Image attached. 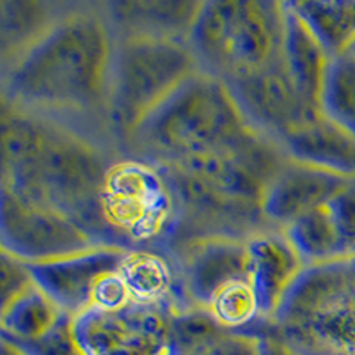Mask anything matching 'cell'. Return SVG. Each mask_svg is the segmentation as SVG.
<instances>
[{"label":"cell","mask_w":355,"mask_h":355,"mask_svg":"<svg viewBox=\"0 0 355 355\" xmlns=\"http://www.w3.org/2000/svg\"><path fill=\"white\" fill-rule=\"evenodd\" d=\"M116 33L103 4H66L25 52L2 66L4 101L71 125L98 121L109 132Z\"/></svg>","instance_id":"cell-1"},{"label":"cell","mask_w":355,"mask_h":355,"mask_svg":"<svg viewBox=\"0 0 355 355\" xmlns=\"http://www.w3.org/2000/svg\"><path fill=\"white\" fill-rule=\"evenodd\" d=\"M114 160L75 126L2 101V187L61 211L96 242L98 199Z\"/></svg>","instance_id":"cell-2"},{"label":"cell","mask_w":355,"mask_h":355,"mask_svg":"<svg viewBox=\"0 0 355 355\" xmlns=\"http://www.w3.org/2000/svg\"><path fill=\"white\" fill-rule=\"evenodd\" d=\"M226 84L194 73L133 133L135 157L174 164L231 150L258 135Z\"/></svg>","instance_id":"cell-3"},{"label":"cell","mask_w":355,"mask_h":355,"mask_svg":"<svg viewBox=\"0 0 355 355\" xmlns=\"http://www.w3.org/2000/svg\"><path fill=\"white\" fill-rule=\"evenodd\" d=\"M284 2H202L189 46L201 71L226 85L245 80L283 59Z\"/></svg>","instance_id":"cell-4"},{"label":"cell","mask_w":355,"mask_h":355,"mask_svg":"<svg viewBox=\"0 0 355 355\" xmlns=\"http://www.w3.org/2000/svg\"><path fill=\"white\" fill-rule=\"evenodd\" d=\"M272 331L300 355H355V258L306 266Z\"/></svg>","instance_id":"cell-5"},{"label":"cell","mask_w":355,"mask_h":355,"mask_svg":"<svg viewBox=\"0 0 355 355\" xmlns=\"http://www.w3.org/2000/svg\"><path fill=\"white\" fill-rule=\"evenodd\" d=\"M180 222L176 194L158 164L116 157L96 208V236L103 245L162 249Z\"/></svg>","instance_id":"cell-6"},{"label":"cell","mask_w":355,"mask_h":355,"mask_svg":"<svg viewBox=\"0 0 355 355\" xmlns=\"http://www.w3.org/2000/svg\"><path fill=\"white\" fill-rule=\"evenodd\" d=\"M199 69L189 41L116 36L107 114L110 135L128 144L139 126Z\"/></svg>","instance_id":"cell-7"},{"label":"cell","mask_w":355,"mask_h":355,"mask_svg":"<svg viewBox=\"0 0 355 355\" xmlns=\"http://www.w3.org/2000/svg\"><path fill=\"white\" fill-rule=\"evenodd\" d=\"M125 247L98 245L93 249L27 263L37 286L71 318L87 311H116L132 304L121 275Z\"/></svg>","instance_id":"cell-8"},{"label":"cell","mask_w":355,"mask_h":355,"mask_svg":"<svg viewBox=\"0 0 355 355\" xmlns=\"http://www.w3.org/2000/svg\"><path fill=\"white\" fill-rule=\"evenodd\" d=\"M173 311L137 302L87 311L73 318V336L84 355H176Z\"/></svg>","instance_id":"cell-9"},{"label":"cell","mask_w":355,"mask_h":355,"mask_svg":"<svg viewBox=\"0 0 355 355\" xmlns=\"http://www.w3.org/2000/svg\"><path fill=\"white\" fill-rule=\"evenodd\" d=\"M2 250L25 263L50 261L101 245L77 222L2 187Z\"/></svg>","instance_id":"cell-10"},{"label":"cell","mask_w":355,"mask_h":355,"mask_svg":"<svg viewBox=\"0 0 355 355\" xmlns=\"http://www.w3.org/2000/svg\"><path fill=\"white\" fill-rule=\"evenodd\" d=\"M249 239L206 236L169 247L190 307L206 311L224 288L250 279Z\"/></svg>","instance_id":"cell-11"},{"label":"cell","mask_w":355,"mask_h":355,"mask_svg":"<svg viewBox=\"0 0 355 355\" xmlns=\"http://www.w3.org/2000/svg\"><path fill=\"white\" fill-rule=\"evenodd\" d=\"M227 87L250 126L277 144L291 130L323 112L302 100L283 59Z\"/></svg>","instance_id":"cell-12"},{"label":"cell","mask_w":355,"mask_h":355,"mask_svg":"<svg viewBox=\"0 0 355 355\" xmlns=\"http://www.w3.org/2000/svg\"><path fill=\"white\" fill-rule=\"evenodd\" d=\"M354 182L350 178L288 160L266 187L263 217L272 230L283 231L307 211L331 201Z\"/></svg>","instance_id":"cell-13"},{"label":"cell","mask_w":355,"mask_h":355,"mask_svg":"<svg viewBox=\"0 0 355 355\" xmlns=\"http://www.w3.org/2000/svg\"><path fill=\"white\" fill-rule=\"evenodd\" d=\"M247 242L250 283L256 291L261 318L272 323L307 265L281 230L259 231L249 236Z\"/></svg>","instance_id":"cell-14"},{"label":"cell","mask_w":355,"mask_h":355,"mask_svg":"<svg viewBox=\"0 0 355 355\" xmlns=\"http://www.w3.org/2000/svg\"><path fill=\"white\" fill-rule=\"evenodd\" d=\"M279 146L288 160L355 180V135L323 112L291 130Z\"/></svg>","instance_id":"cell-15"},{"label":"cell","mask_w":355,"mask_h":355,"mask_svg":"<svg viewBox=\"0 0 355 355\" xmlns=\"http://www.w3.org/2000/svg\"><path fill=\"white\" fill-rule=\"evenodd\" d=\"M117 37L150 36L189 41L202 2H105Z\"/></svg>","instance_id":"cell-16"},{"label":"cell","mask_w":355,"mask_h":355,"mask_svg":"<svg viewBox=\"0 0 355 355\" xmlns=\"http://www.w3.org/2000/svg\"><path fill=\"white\" fill-rule=\"evenodd\" d=\"M121 275L132 302L144 306H167L176 311L189 309L180 272L169 252L162 249H128Z\"/></svg>","instance_id":"cell-17"},{"label":"cell","mask_w":355,"mask_h":355,"mask_svg":"<svg viewBox=\"0 0 355 355\" xmlns=\"http://www.w3.org/2000/svg\"><path fill=\"white\" fill-rule=\"evenodd\" d=\"M331 59L291 2H284L283 62L302 100L315 109H322L323 84Z\"/></svg>","instance_id":"cell-18"},{"label":"cell","mask_w":355,"mask_h":355,"mask_svg":"<svg viewBox=\"0 0 355 355\" xmlns=\"http://www.w3.org/2000/svg\"><path fill=\"white\" fill-rule=\"evenodd\" d=\"M68 313L57 306L34 281L20 295L0 306L2 339L28 343L52 332Z\"/></svg>","instance_id":"cell-19"},{"label":"cell","mask_w":355,"mask_h":355,"mask_svg":"<svg viewBox=\"0 0 355 355\" xmlns=\"http://www.w3.org/2000/svg\"><path fill=\"white\" fill-rule=\"evenodd\" d=\"M66 4L50 2H0L2 66L15 61L59 18Z\"/></svg>","instance_id":"cell-20"},{"label":"cell","mask_w":355,"mask_h":355,"mask_svg":"<svg viewBox=\"0 0 355 355\" xmlns=\"http://www.w3.org/2000/svg\"><path fill=\"white\" fill-rule=\"evenodd\" d=\"M283 233L307 266L347 259L329 202L291 222Z\"/></svg>","instance_id":"cell-21"},{"label":"cell","mask_w":355,"mask_h":355,"mask_svg":"<svg viewBox=\"0 0 355 355\" xmlns=\"http://www.w3.org/2000/svg\"><path fill=\"white\" fill-rule=\"evenodd\" d=\"M331 57L355 46V0L291 2Z\"/></svg>","instance_id":"cell-22"},{"label":"cell","mask_w":355,"mask_h":355,"mask_svg":"<svg viewBox=\"0 0 355 355\" xmlns=\"http://www.w3.org/2000/svg\"><path fill=\"white\" fill-rule=\"evenodd\" d=\"M322 110L355 135V49L331 59L323 84Z\"/></svg>","instance_id":"cell-23"},{"label":"cell","mask_w":355,"mask_h":355,"mask_svg":"<svg viewBox=\"0 0 355 355\" xmlns=\"http://www.w3.org/2000/svg\"><path fill=\"white\" fill-rule=\"evenodd\" d=\"M206 313L222 329L231 332H242V329L250 327L252 323H266L261 318V311H259L256 291L250 279L239 281V283L224 288L211 300Z\"/></svg>","instance_id":"cell-24"},{"label":"cell","mask_w":355,"mask_h":355,"mask_svg":"<svg viewBox=\"0 0 355 355\" xmlns=\"http://www.w3.org/2000/svg\"><path fill=\"white\" fill-rule=\"evenodd\" d=\"M11 345L20 348L25 355H84V352L78 347L77 339L73 336V318L69 315H66L52 332H49L41 339L28 341V343Z\"/></svg>","instance_id":"cell-25"},{"label":"cell","mask_w":355,"mask_h":355,"mask_svg":"<svg viewBox=\"0 0 355 355\" xmlns=\"http://www.w3.org/2000/svg\"><path fill=\"white\" fill-rule=\"evenodd\" d=\"M347 258H355V182L329 201Z\"/></svg>","instance_id":"cell-26"},{"label":"cell","mask_w":355,"mask_h":355,"mask_svg":"<svg viewBox=\"0 0 355 355\" xmlns=\"http://www.w3.org/2000/svg\"><path fill=\"white\" fill-rule=\"evenodd\" d=\"M34 283L27 263L2 250L0 256V306L20 295Z\"/></svg>","instance_id":"cell-27"},{"label":"cell","mask_w":355,"mask_h":355,"mask_svg":"<svg viewBox=\"0 0 355 355\" xmlns=\"http://www.w3.org/2000/svg\"><path fill=\"white\" fill-rule=\"evenodd\" d=\"M263 336V355H300L299 352L293 350L290 345H286L283 339L279 338L274 331Z\"/></svg>","instance_id":"cell-28"},{"label":"cell","mask_w":355,"mask_h":355,"mask_svg":"<svg viewBox=\"0 0 355 355\" xmlns=\"http://www.w3.org/2000/svg\"><path fill=\"white\" fill-rule=\"evenodd\" d=\"M2 355H25L20 348H17L15 345H11L9 341L2 339Z\"/></svg>","instance_id":"cell-29"},{"label":"cell","mask_w":355,"mask_h":355,"mask_svg":"<svg viewBox=\"0 0 355 355\" xmlns=\"http://www.w3.org/2000/svg\"><path fill=\"white\" fill-rule=\"evenodd\" d=\"M354 49H355V46H354Z\"/></svg>","instance_id":"cell-30"}]
</instances>
